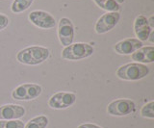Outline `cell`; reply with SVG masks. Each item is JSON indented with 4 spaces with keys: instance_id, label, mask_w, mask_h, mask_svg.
Segmentation results:
<instances>
[{
    "instance_id": "6da1fadb",
    "label": "cell",
    "mask_w": 154,
    "mask_h": 128,
    "mask_svg": "<svg viewBox=\"0 0 154 128\" xmlns=\"http://www.w3.org/2000/svg\"><path fill=\"white\" fill-rule=\"evenodd\" d=\"M50 56V51L43 46H28L17 54V60L20 64L37 66L45 62Z\"/></svg>"
},
{
    "instance_id": "7a4b0ae2",
    "label": "cell",
    "mask_w": 154,
    "mask_h": 128,
    "mask_svg": "<svg viewBox=\"0 0 154 128\" xmlns=\"http://www.w3.org/2000/svg\"><path fill=\"white\" fill-rule=\"evenodd\" d=\"M149 73V68L146 65L140 63H129L123 65L117 69V76L125 81H137L147 76Z\"/></svg>"
},
{
    "instance_id": "3957f363",
    "label": "cell",
    "mask_w": 154,
    "mask_h": 128,
    "mask_svg": "<svg viewBox=\"0 0 154 128\" xmlns=\"http://www.w3.org/2000/svg\"><path fill=\"white\" fill-rule=\"evenodd\" d=\"M94 49L93 45L87 42H76L65 47L62 51V57L66 60L77 61L91 57L94 54Z\"/></svg>"
},
{
    "instance_id": "277c9868",
    "label": "cell",
    "mask_w": 154,
    "mask_h": 128,
    "mask_svg": "<svg viewBox=\"0 0 154 128\" xmlns=\"http://www.w3.org/2000/svg\"><path fill=\"white\" fill-rule=\"evenodd\" d=\"M42 88L40 85L25 83L14 89V91L12 92V97L16 100L29 101L38 98L42 94Z\"/></svg>"
},
{
    "instance_id": "5b68a950",
    "label": "cell",
    "mask_w": 154,
    "mask_h": 128,
    "mask_svg": "<svg viewBox=\"0 0 154 128\" xmlns=\"http://www.w3.org/2000/svg\"><path fill=\"white\" fill-rule=\"evenodd\" d=\"M136 110V104L130 99H117L111 102L107 107L109 115L114 117H125Z\"/></svg>"
},
{
    "instance_id": "8992f818",
    "label": "cell",
    "mask_w": 154,
    "mask_h": 128,
    "mask_svg": "<svg viewBox=\"0 0 154 128\" xmlns=\"http://www.w3.org/2000/svg\"><path fill=\"white\" fill-rule=\"evenodd\" d=\"M29 21L41 29H52L56 25L55 17L48 12L42 10H35L28 16Z\"/></svg>"
},
{
    "instance_id": "52a82bcc",
    "label": "cell",
    "mask_w": 154,
    "mask_h": 128,
    "mask_svg": "<svg viewBox=\"0 0 154 128\" xmlns=\"http://www.w3.org/2000/svg\"><path fill=\"white\" fill-rule=\"evenodd\" d=\"M120 14L119 12H107L101 16L95 23L94 30L97 34H105L117 26L119 21Z\"/></svg>"
},
{
    "instance_id": "ba28073f",
    "label": "cell",
    "mask_w": 154,
    "mask_h": 128,
    "mask_svg": "<svg viewBox=\"0 0 154 128\" xmlns=\"http://www.w3.org/2000/svg\"><path fill=\"white\" fill-rule=\"evenodd\" d=\"M76 101V94L69 92L54 93L48 100V106L55 110H62L72 106Z\"/></svg>"
},
{
    "instance_id": "9c48e42d",
    "label": "cell",
    "mask_w": 154,
    "mask_h": 128,
    "mask_svg": "<svg viewBox=\"0 0 154 128\" xmlns=\"http://www.w3.org/2000/svg\"><path fill=\"white\" fill-rule=\"evenodd\" d=\"M58 39L63 46L70 45L74 40V26L67 17H62L58 24Z\"/></svg>"
},
{
    "instance_id": "30bf717a",
    "label": "cell",
    "mask_w": 154,
    "mask_h": 128,
    "mask_svg": "<svg viewBox=\"0 0 154 128\" xmlns=\"http://www.w3.org/2000/svg\"><path fill=\"white\" fill-rule=\"evenodd\" d=\"M25 115V109L17 104H5L0 106V120H18Z\"/></svg>"
},
{
    "instance_id": "8fae6325",
    "label": "cell",
    "mask_w": 154,
    "mask_h": 128,
    "mask_svg": "<svg viewBox=\"0 0 154 128\" xmlns=\"http://www.w3.org/2000/svg\"><path fill=\"white\" fill-rule=\"evenodd\" d=\"M143 46V41H139L138 39H125L123 41H119L114 46V49L117 53L120 55H131L133 52L138 50Z\"/></svg>"
},
{
    "instance_id": "7c38bea8",
    "label": "cell",
    "mask_w": 154,
    "mask_h": 128,
    "mask_svg": "<svg viewBox=\"0 0 154 128\" xmlns=\"http://www.w3.org/2000/svg\"><path fill=\"white\" fill-rule=\"evenodd\" d=\"M153 29H151L148 24L147 17L141 15L136 17L134 21V32L137 39L141 41H147L149 34Z\"/></svg>"
},
{
    "instance_id": "4fadbf2b",
    "label": "cell",
    "mask_w": 154,
    "mask_h": 128,
    "mask_svg": "<svg viewBox=\"0 0 154 128\" xmlns=\"http://www.w3.org/2000/svg\"><path fill=\"white\" fill-rule=\"evenodd\" d=\"M131 59L140 64H150L154 62V47L142 46L131 54Z\"/></svg>"
},
{
    "instance_id": "5bb4252c",
    "label": "cell",
    "mask_w": 154,
    "mask_h": 128,
    "mask_svg": "<svg viewBox=\"0 0 154 128\" xmlns=\"http://www.w3.org/2000/svg\"><path fill=\"white\" fill-rule=\"evenodd\" d=\"M48 123H49V120L45 116H38L31 118L25 125L24 128H46Z\"/></svg>"
},
{
    "instance_id": "9a60e30c",
    "label": "cell",
    "mask_w": 154,
    "mask_h": 128,
    "mask_svg": "<svg viewBox=\"0 0 154 128\" xmlns=\"http://www.w3.org/2000/svg\"><path fill=\"white\" fill-rule=\"evenodd\" d=\"M94 2L106 12H119L120 10L119 4L115 0H94Z\"/></svg>"
},
{
    "instance_id": "2e32d148",
    "label": "cell",
    "mask_w": 154,
    "mask_h": 128,
    "mask_svg": "<svg viewBox=\"0 0 154 128\" xmlns=\"http://www.w3.org/2000/svg\"><path fill=\"white\" fill-rule=\"evenodd\" d=\"M34 0H14L11 5V11L14 14H19L26 11L32 5Z\"/></svg>"
},
{
    "instance_id": "e0dca14e",
    "label": "cell",
    "mask_w": 154,
    "mask_h": 128,
    "mask_svg": "<svg viewBox=\"0 0 154 128\" xmlns=\"http://www.w3.org/2000/svg\"><path fill=\"white\" fill-rule=\"evenodd\" d=\"M141 116L146 118H154V101H150L143 105L141 109Z\"/></svg>"
},
{
    "instance_id": "ac0fdd59",
    "label": "cell",
    "mask_w": 154,
    "mask_h": 128,
    "mask_svg": "<svg viewBox=\"0 0 154 128\" xmlns=\"http://www.w3.org/2000/svg\"><path fill=\"white\" fill-rule=\"evenodd\" d=\"M23 121L19 120H0V128H24Z\"/></svg>"
},
{
    "instance_id": "d6986e66",
    "label": "cell",
    "mask_w": 154,
    "mask_h": 128,
    "mask_svg": "<svg viewBox=\"0 0 154 128\" xmlns=\"http://www.w3.org/2000/svg\"><path fill=\"white\" fill-rule=\"evenodd\" d=\"M10 23V20L7 16L3 15V14H0V31L5 29Z\"/></svg>"
},
{
    "instance_id": "ffe728a7",
    "label": "cell",
    "mask_w": 154,
    "mask_h": 128,
    "mask_svg": "<svg viewBox=\"0 0 154 128\" xmlns=\"http://www.w3.org/2000/svg\"><path fill=\"white\" fill-rule=\"evenodd\" d=\"M77 128H102L96 124H93V123H83V124L79 125Z\"/></svg>"
},
{
    "instance_id": "44dd1931",
    "label": "cell",
    "mask_w": 154,
    "mask_h": 128,
    "mask_svg": "<svg viewBox=\"0 0 154 128\" xmlns=\"http://www.w3.org/2000/svg\"><path fill=\"white\" fill-rule=\"evenodd\" d=\"M147 21H148V24H149V26H150V28L153 29L154 28V17L151 16L150 17H149V20L147 18Z\"/></svg>"
},
{
    "instance_id": "7402d4cb",
    "label": "cell",
    "mask_w": 154,
    "mask_h": 128,
    "mask_svg": "<svg viewBox=\"0 0 154 128\" xmlns=\"http://www.w3.org/2000/svg\"><path fill=\"white\" fill-rule=\"evenodd\" d=\"M147 41H150L151 44H153V42H154V31H153V30L151 31V33H150V34H149Z\"/></svg>"
},
{
    "instance_id": "603a6c76",
    "label": "cell",
    "mask_w": 154,
    "mask_h": 128,
    "mask_svg": "<svg viewBox=\"0 0 154 128\" xmlns=\"http://www.w3.org/2000/svg\"><path fill=\"white\" fill-rule=\"evenodd\" d=\"M115 1L117 2L118 4H122V3H124L125 0H115Z\"/></svg>"
}]
</instances>
